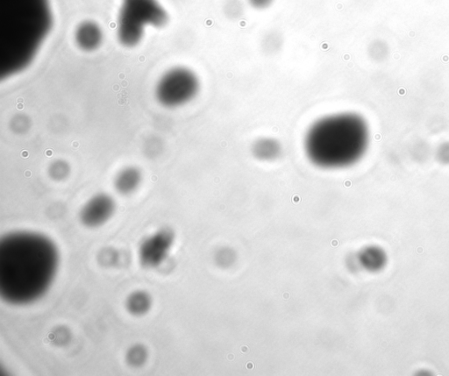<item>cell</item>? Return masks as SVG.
Returning <instances> with one entry per match:
<instances>
[{
  "instance_id": "obj_1",
  "label": "cell",
  "mask_w": 449,
  "mask_h": 376,
  "mask_svg": "<svg viewBox=\"0 0 449 376\" xmlns=\"http://www.w3.org/2000/svg\"><path fill=\"white\" fill-rule=\"evenodd\" d=\"M55 242L39 232H10L0 240V295L4 302L26 305L48 292L59 268Z\"/></svg>"
},
{
  "instance_id": "obj_2",
  "label": "cell",
  "mask_w": 449,
  "mask_h": 376,
  "mask_svg": "<svg viewBox=\"0 0 449 376\" xmlns=\"http://www.w3.org/2000/svg\"><path fill=\"white\" fill-rule=\"evenodd\" d=\"M368 128L363 118L353 112H335L317 118L303 140L306 157L313 166L337 170L352 166L364 154Z\"/></svg>"
},
{
  "instance_id": "obj_3",
  "label": "cell",
  "mask_w": 449,
  "mask_h": 376,
  "mask_svg": "<svg viewBox=\"0 0 449 376\" xmlns=\"http://www.w3.org/2000/svg\"><path fill=\"white\" fill-rule=\"evenodd\" d=\"M167 21L155 0H125L118 27V39L125 47H134L143 37L144 24L162 26Z\"/></svg>"
},
{
  "instance_id": "obj_4",
  "label": "cell",
  "mask_w": 449,
  "mask_h": 376,
  "mask_svg": "<svg viewBox=\"0 0 449 376\" xmlns=\"http://www.w3.org/2000/svg\"><path fill=\"white\" fill-rule=\"evenodd\" d=\"M200 81L194 71L177 67L162 76L155 89L159 103L167 108H177L190 103L199 94Z\"/></svg>"
},
{
  "instance_id": "obj_5",
  "label": "cell",
  "mask_w": 449,
  "mask_h": 376,
  "mask_svg": "<svg viewBox=\"0 0 449 376\" xmlns=\"http://www.w3.org/2000/svg\"><path fill=\"white\" fill-rule=\"evenodd\" d=\"M175 234L170 228L159 229L142 240L139 248V261L146 269H155L165 261L173 246Z\"/></svg>"
},
{
  "instance_id": "obj_6",
  "label": "cell",
  "mask_w": 449,
  "mask_h": 376,
  "mask_svg": "<svg viewBox=\"0 0 449 376\" xmlns=\"http://www.w3.org/2000/svg\"><path fill=\"white\" fill-rule=\"evenodd\" d=\"M116 211V202L107 193L93 195L82 207L79 219L85 227L99 228L106 225L113 217Z\"/></svg>"
},
{
  "instance_id": "obj_7",
  "label": "cell",
  "mask_w": 449,
  "mask_h": 376,
  "mask_svg": "<svg viewBox=\"0 0 449 376\" xmlns=\"http://www.w3.org/2000/svg\"><path fill=\"white\" fill-rule=\"evenodd\" d=\"M251 155L261 163H272L281 157L283 146L279 140L269 136L257 138L251 144Z\"/></svg>"
},
{
  "instance_id": "obj_8",
  "label": "cell",
  "mask_w": 449,
  "mask_h": 376,
  "mask_svg": "<svg viewBox=\"0 0 449 376\" xmlns=\"http://www.w3.org/2000/svg\"><path fill=\"white\" fill-rule=\"evenodd\" d=\"M141 182V171L136 167H126L120 170L115 177L114 187L121 195H131L139 188Z\"/></svg>"
},
{
  "instance_id": "obj_9",
  "label": "cell",
  "mask_w": 449,
  "mask_h": 376,
  "mask_svg": "<svg viewBox=\"0 0 449 376\" xmlns=\"http://www.w3.org/2000/svg\"><path fill=\"white\" fill-rule=\"evenodd\" d=\"M76 41L83 50L93 51L102 41L101 30L95 23H84L77 30Z\"/></svg>"
},
{
  "instance_id": "obj_10",
  "label": "cell",
  "mask_w": 449,
  "mask_h": 376,
  "mask_svg": "<svg viewBox=\"0 0 449 376\" xmlns=\"http://www.w3.org/2000/svg\"><path fill=\"white\" fill-rule=\"evenodd\" d=\"M151 306V296L144 290H136L131 293L125 301L126 310L135 317H140L147 313Z\"/></svg>"
},
{
  "instance_id": "obj_11",
  "label": "cell",
  "mask_w": 449,
  "mask_h": 376,
  "mask_svg": "<svg viewBox=\"0 0 449 376\" xmlns=\"http://www.w3.org/2000/svg\"><path fill=\"white\" fill-rule=\"evenodd\" d=\"M147 353L146 348L140 345H134L126 354V361L133 367H140L146 362Z\"/></svg>"
},
{
  "instance_id": "obj_12",
  "label": "cell",
  "mask_w": 449,
  "mask_h": 376,
  "mask_svg": "<svg viewBox=\"0 0 449 376\" xmlns=\"http://www.w3.org/2000/svg\"><path fill=\"white\" fill-rule=\"evenodd\" d=\"M70 172V165L62 160L55 161V163H52L49 169H48V173L52 179H54L55 181H62L64 180Z\"/></svg>"
},
{
  "instance_id": "obj_13",
  "label": "cell",
  "mask_w": 449,
  "mask_h": 376,
  "mask_svg": "<svg viewBox=\"0 0 449 376\" xmlns=\"http://www.w3.org/2000/svg\"><path fill=\"white\" fill-rule=\"evenodd\" d=\"M247 2L254 9L263 10L269 8L272 4L274 0H247Z\"/></svg>"
}]
</instances>
